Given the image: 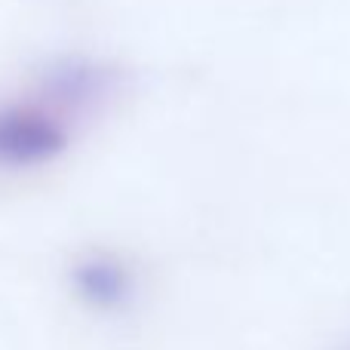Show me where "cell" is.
Masks as SVG:
<instances>
[{"label": "cell", "instance_id": "7a4b0ae2", "mask_svg": "<svg viewBox=\"0 0 350 350\" xmlns=\"http://www.w3.org/2000/svg\"><path fill=\"white\" fill-rule=\"evenodd\" d=\"M74 289L90 308L117 310L133 298V273L111 255H92L74 267Z\"/></svg>", "mask_w": 350, "mask_h": 350}, {"label": "cell", "instance_id": "6da1fadb", "mask_svg": "<svg viewBox=\"0 0 350 350\" xmlns=\"http://www.w3.org/2000/svg\"><path fill=\"white\" fill-rule=\"evenodd\" d=\"M65 117L49 105L0 108V166H28L65 151Z\"/></svg>", "mask_w": 350, "mask_h": 350}]
</instances>
